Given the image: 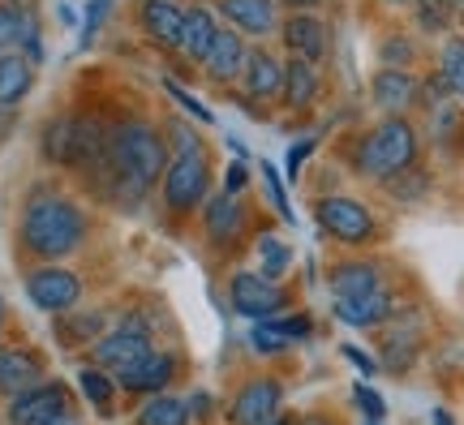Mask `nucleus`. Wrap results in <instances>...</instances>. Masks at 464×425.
Masks as SVG:
<instances>
[{"label": "nucleus", "instance_id": "nucleus-12", "mask_svg": "<svg viewBox=\"0 0 464 425\" xmlns=\"http://www.w3.org/2000/svg\"><path fill=\"white\" fill-rule=\"evenodd\" d=\"M116 378V387H125V391L133 395H164L168 382L177 378V357H168V353H150V357H142L138 365H130V370H121Z\"/></svg>", "mask_w": 464, "mask_h": 425}, {"label": "nucleus", "instance_id": "nucleus-46", "mask_svg": "<svg viewBox=\"0 0 464 425\" xmlns=\"http://www.w3.org/2000/svg\"><path fill=\"white\" fill-rule=\"evenodd\" d=\"M207 412H211V395L194 391V395H189V417H207Z\"/></svg>", "mask_w": 464, "mask_h": 425}, {"label": "nucleus", "instance_id": "nucleus-6", "mask_svg": "<svg viewBox=\"0 0 464 425\" xmlns=\"http://www.w3.org/2000/svg\"><path fill=\"white\" fill-rule=\"evenodd\" d=\"M228 296H232V310L241 318H249V323H271L288 305V293L280 284H271L266 275H258V271H237L228 284Z\"/></svg>", "mask_w": 464, "mask_h": 425}, {"label": "nucleus", "instance_id": "nucleus-29", "mask_svg": "<svg viewBox=\"0 0 464 425\" xmlns=\"http://www.w3.org/2000/svg\"><path fill=\"white\" fill-rule=\"evenodd\" d=\"M258 262H263V271H258V275H266L271 284H280L284 271L293 266V249L284 246L280 237H271V232H263V237H258Z\"/></svg>", "mask_w": 464, "mask_h": 425}, {"label": "nucleus", "instance_id": "nucleus-42", "mask_svg": "<svg viewBox=\"0 0 464 425\" xmlns=\"http://www.w3.org/2000/svg\"><path fill=\"white\" fill-rule=\"evenodd\" d=\"M168 95L177 99V103H181L185 112L194 116V121H202V125H211V112H207V108H202L198 99H189V95H185V91H181V86H177V82H168Z\"/></svg>", "mask_w": 464, "mask_h": 425}, {"label": "nucleus", "instance_id": "nucleus-17", "mask_svg": "<svg viewBox=\"0 0 464 425\" xmlns=\"http://www.w3.org/2000/svg\"><path fill=\"white\" fill-rule=\"evenodd\" d=\"M138 22L142 31L164 43V48H181V31H185V9L172 5V0H142L138 5Z\"/></svg>", "mask_w": 464, "mask_h": 425}, {"label": "nucleus", "instance_id": "nucleus-15", "mask_svg": "<svg viewBox=\"0 0 464 425\" xmlns=\"http://www.w3.org/2000/svg\"><path fill=\"white\" fill-rule=\"evenodd\" d=\"M44 382V361L31 348H0V395H22Z\"/></svg>", "mask_w": 464, "mask_h": 425}, {"label": "nucleus", "instance_id": "nucleus-31", "mask_svg": "<svg viewBox=\"0 0 464 425\" xmlns=\"http://www.w3.org/2000/svg\"><path fill=\"white\" fill-rule=\"evenodd\" d=\"M439 73L451 86V95L464 99V39H448L439 52Z\"/></svg>", "mask_w": 464, "mask_h": 425}, {"label": "nucleus", "instance_id": "nucleus-34", "mask_svg": "<svg viewBox=\"0 0 464 425\" xmlns=\"http://www.w3.org/2000/svg\"><path fill=\"white\" fill-rule=\"evenodd\" d=\"M426 189H430V177H426V172H417V164L409 168V172H400V177L387 180V194L396 198V202H417Z\"/></svg>", "mask_w": 464, "mask_h": 425}, {"label": "nucleus", "instance_id": "nucleus-25", "mask_svg": "<svg viewBox=\"0 0 464 425\" xmlns=\"http://www.w3.org/2000/svg\"><path fill=\"white\" fill-rule=\"evenodd\" d=\"M417 348H421V335L409 331L404 323H396V327H387V335H382V365L392 374H404L417 361Z\"/></svg>", "mask_w": 464, "mask_h": 425}, {"label": "nucleus", "instance_id": "nucleus-23", "mask_svg": "<svg viewBox=\"0 0 464 425\" xmlns=\"http://www.w3.org/2000/svg\"><path fill=\"white\" fill-rule=\"evenodd\" d=\"M246 91H249V99H280L284 95V65L266 48L249 52V61H246Z\"/></svg>", "mask_w": 464, "mask_h": 425}, {"label": "nucleus", "instance_id": "nucleus-37", "mask_svg": "<svg viewBox=\"0 0 464 425\" xmlns=\"http://www.w3.org/2000/svg\"><path fill=\"white\" fill-rule=\"evenodd\" d=\"M353 400H357V409H362L370 421H382V417H387V404H382V395L374 391V387L357 382V387H353Z\"/></svg>", "mask_w": 464, "mask_h": 425}, {"label": "nucleus", "instance_id": "nucleus-19", "mask_svg": "<svg viewBox=\"0 0 464 425\" xmlns=\"http://www.w3.org/2000/svg\"><path fill=\"white\" fill-rule=\"evenodd\" d=\"M382 288V271L379 262L370 258H353V262H340L332 271V296L335 301H348V296H370Z\"/></svg>", "mask_w": 464, "mask_h": 425}, {"label": "nucleus", "instance_id": "nucleus-7", "mask_svg": "<svg viewBox=\"0 0 464 425\" xmlns=\"http://www.w3.org/2000/svg\"><path fill=\"white\" fill-rule=\"evenodd\" d=\"M26 296H31L34 310L44 314H69L78 310V301H82V279L73 275L69 266H39L26 275Z\"/></svg>", "mask_w": 464, "mask_h": 425}, {"label": "nucleus", "instance_id": "nucleus-35", "mask_svg": "<svg viewBox=\"0 0 464 425\" xmlns=\"http://www.w3.org/2000/svg\"><path fill=\"white\" fill-rule=\"evenodd\" d=\"M249 343H254V353H263V357H276V353H288L293 343L280 335L276 323H254L249 327Z\"/></svg>", "mask_w": 464, "mask_h": 425}, {"label": "nucleus", "instance_id": "nucleus-53", "mask_svg": "<svg viewBox=\"0 0 464 425\" xmlns=\"http://www.w3.org/2000/svg\"><path fill=\"white\" fill-rule=\"evenodd\" d=\"M0 327H5V296H0Z\"/></svg>", "mask_w": 464, "mask_h": 425}, {"label": "nucleus", "instance_id": "nucleus-57", "mask_svg": "<svg viewBox=\"0 0 464 425\" xmlns=\"http://www.w3.org/2000/svg\"><path fill=\"white\" fill-rule=\"evenodd\" d=\"M392 5H400V0H392Z\"/></svg>", "mask_w": 464, "mask_h": 425}, {"label": "nucleus", "instance_id": "nucleus-24", "mask_svg": "<svg viewBox=\"0 0 464 425\" xmlns=\"http://www.w3.org/2000/svg\"><path fill=\"white\" fill-rule=\"evenodd\" d=\"M34 86V65L22 52H0V108H17L31 95Z\"/></svg>", "mask_w": 464, "mask_h": 425}, {"label": "nucleus", "instance_id": "nucleus-43", "mask_svg": "<svg viewBox=\"0 0 464 425\" xmlns=\"http://www.w3.org/2000/svg\"><path fill=\"white\" fill-rule=\"evenodd\" d=\"M310 150H314V138H301V142H293V147H288V172H293V177H297L301 164L310 159Z\"/></svg>", "mask_w": 464, "mask_h": 425}, {"label": "nucleus", "instance_id": "nucleus-14", "mask_svg": "<svg viewBox=\"0 0 464 425\" xmlns=\"http://www.w3.org/2000/svg\"><path fill=\"white\" fill-rule=\"evenodd\" d=\"M332 310L340 323H348V327H387V323L396 318V296L387 293V288H379V293H370V296L335 301Z\"/></svg>", "mask_w": 464, "mask_h": 425}, {"label": "nucleus", "instance_id": "nucleus-5", "mask_svg": "<svg viewBox=\"0 0 464 425\" xmlns=\"http://www.w3.org/2000/svg\"><path fill=\"white\" fill-rule=\"evenodd\" d=\"M207 150L198 155H172V164L164 172V207L172 215H194L207 202Z\"/></svg>", "mask_w": 464, "mask_h": 425}, {"label": "nucleus", "instance_id": "nucleus-51", "mask_svg": "<svg viewBox=\"0 0 464 425\" xmlns=\"http://www.w3.org/2000/svg\"><path fill=\"white\" fill-rule=\"evenodd\" d=\"M301 425H332V421H327L323 412H314V417H305V421H301Z\"/></svg>", "mask_w": 464, "mask_h": 425}, {"label": "nucleus", "instance_id": "nucleus-47", "mask_svg": "<svg viewBox=\"0 0 464 425\" xmlns=\"http://www.w3.org/2000/svg\"><path fill=\"white\" fill-rule=\"evenodd\" d=\"M284 5H288V9H297V14H310L318 0H284Z\"/></svg>", "mask_w": 464, "mask_h": 425}, {"label": "nucleus", "instance_id": "nucleus-13", "mask_svg": "<svg viewBox=\"0 0 464 425\" xmlns=\"http://www.w3.org/2000/svg\"><path fill=\"white\" fill-rule=\"evenodd\" d=\"M284 48L293 52V61L318 65L327 56V26L314 14H293L284 22Z\"/></svg>", "mask_w": 464, "mask_h": 425}, {"label": "nucleus", "instance_id": "nucleus-11", "mask_svg": "<svg viewBox=\"0 0 464 425\" xmlns=\"http://www.w3.org/2000/svg\"><path fill=\"white\" fill-rule=\"evenodd\" d=\"M246 228V202L241 194H216L207 198V211H202V232L211 246H232Z\"/></svg>", "mask_w": 464, "mask_h": 425}, {"label": "nucleus", "instance_id": "nucleus-28", "mask_svg": "<svg viewBox=\"0 0 464 425\" xmlns=\"http://www.w3.org/2000/svg\"><path fill=\"white\" fill-rule=\"evenodd\" d=\"M78 387H82V395L95 404L100 412H112V400H116V378L108 374V370H100V365H82L78 370Z\"/></svg>", "mask_w": 464, "mask_h": 425}, {"label": "nucleus", "instance_id": "nucleus-2", "mask_svg": "<svg viewBox=\"0 0 464 425\" xmlns=\"http://www.w3.org/2000/svg\"><path fill=\"white\" fill-rule=\"evenodd\" d=\"M22 249L39 262H61L86 241V215L73 198L56 189H34L22 207Z\"/></svg>", "mask_w": 464, "mask_h": 425}, {"label": "nucleus", "instance_id": "nucleus-32", "mask_svg": "<svg viewBox=\"0 0 464 425\" xmlns=\"http://www.w3.org/2000/svg\"><path fill=\"white\" fill-rule=\"evenodd\" d=\"M31 26H34L31 14H17V9H9V5H0V52L22 48V39L31 34Z\"/></svg>", "mask_w": 464, "mask_h": 425}, {"label": "nucleus", "instance_id": "nucleus-20", "mask_svg": "<svg viewBox=\"0 0 464 425\" xmlns=\"http://www.w3.org/2000/svg\"><path fill=\"white\" fill-rule=\"evenodd\" d=\"M39 150L56 168H78V116H52L44 125Z\"/></svg>", "mask_w": 464, "mask_h": 425}, {"label": "nucleus", "instance_id": "nucleus-44", "mask_svg": "<svg viewBox=\"0 0 464 425\" xmlns=\"http://www.w3.org/2000/svg\"><path fill=\"white\" fill-rule=\"evenodd\" d=\"M344 361H353V365H357L362 374H379V361L370 357V353H362L357 343H344Z\"/></svg>", "mask_w": 464, "mask_h": 425}, {"label": "nucleus", "instance_id": "nucleus-10", "mask_svg": "<svg viewBox=\"0 0 464 425\" xmlns=\"http://www.w3.org/2000/svg\"><path fill=\"white\" fill-rule=\"evenodd\" d=\"M91 353H95V365L108 370V374H121V370H130L138 365L142 357H150L155 348H150V335H138V331H108L100 340L91 343Z\"/></svg>", "mask_w": 464, "mask_h": 425}, {"label": "nucleus", "instance_id": "nucleus-21", "mask_svg": "<svg viewBox=\"0 0 464 425\" xmlns=\"http://www.w3.org/2000/svg\"><path fill=\"white\" fill-rule=\"evenodd\" d=\"M370 91H374V103L392 116H400L417 99V82H413L409 69H379L374 82H370Z\"/></svg>", "mask_w": 464, "mask_h": 425}, {"label": "nucleus", "instance_id": "nucleus-41", "mask_svg": "<svg viewBox=\"0 0 464 425\" xmlns=\"http://www.w3.org/2000/svg\"><path fill=\"white\" fill-rule=\"evenodd\" d=\"M172 130H168V138H172V147H177V155H198L202 142H198V133L189 130V125H181V121H168Z\"/></svg>", "mask_w": 464, "mask_h": 425}, {"label": "nucleus", "instance_id": "nucleus-50", "mask_svg": "<svg viewBox=\"0 0 464 425\" xmlns=\"http://www.w3.org/2000/svg\"><path fill=\"white\" fill-rule=\"evenodd\" d=\"M434 425H456V421H451L448 409H434Z\"/></svg>", "mask_w": 464, "mask_h": 425}, {"label": "nucleus", "instance_id": "nucleus-3", "mask_svg": "<svg viewBox=\"0 0 464 425\" xmlns=\"http://www.w3.org/2000/svg\"><path fill=\"white\" fill-rule=\"evenodd\" d=\"M417 164V133L404 116H387L382 125L365 133L357 142V155H353V168L362 172L365 180H387L409 172Z\"/></svg>", "mask_w": 464, "mask_h": 425}, {"label": "nucleus", "instance_id": "nucleus-1", "mask_svg": "<svg viewBox=\"0 0 464 425\" xmlns=\"http://www.w3.org/2000/svg\"><path fill=\"white\" fill-rule=\"evenodd\" d=\"M168 164H172L168 138L150 121H116L108 130V164L100 185L125 207H138L142 194L168 172Z\"/></svg>", "mask_w": 464, "mask_h": 425}, {"label": "nucleus", "instance_id": "nucleus-27", "mask_svg": "<svg viewBox=\"0 0 464 425\" xmlns=\"http://www.w3.org/2000/svg\"><path fill=\"white\" fill-rule=\"evenodd\" d=\"M138 425H189V404L172 391L155 395L138 409Z\"/></svg>", "mask_w": 464, "mask_h": 425}, {"label": "nucleus", "instance_id": "nucleus-48", "mask_svg": "<svg viewBox=\"0 0 464 425\" xmlns=\"http://www.w3.org/2000/svg\"><path fill=\"white\" fill-rule=\"evenodd\" d=\"M9 125H14V108H0V138L9 133Z\"/></svg>", "mask_w": 464, "mask_h": 425}, {"label": "nucleus", "instance_id": "nucleus-54", "mask_svg": "<svg viewBox=\"0 0 464 425\" xmlns=\"http://www.w3.org/2000/svg\"><path fill=\"white\" fill-rule=\"evenodd\" d=\"M56 425H78V421H69V417H65V421H56Z\"/></svg>", "mask_w": 464, "mask_h": 425}, {"label": "nucleus", "instance_id": "nucleus-33", "mask_svg": "<svg viewBox=\"0 0 464 425\" xmlns=\"http://www.w3.org/2000/svg\"><path fill=\"white\" fill-rule=\"evenodd\" d=\"M413 56H417V48H413V39H409V34H387V39L379 43L382 69H409L413 65Z\"/></svg>", "mask_w": 464, "mask_h": 425}, {"label": "nucleus", "instance_id": "nucleus-16", "mask_svg": "<svg viewBox=\"0 0 464 425\" xmlns=\"http://www.w3.org/2000/svg\"><path fill=\"white\" fill-rule=\"evenodd\" d=\"M246 61H249L246 39L232 31V26H224V31L216 34L211 52H207L202 69H207V78H216V82H237V78H241V69H246Z\"/></svg>", "mask_w": 464, "mask_h": 425}, {"label": "nucleus", "instance_id": "nucleus-56", "mask_svg": "<svg viewBox=\"0 0 464 425\" xmlns=\"http://www.w3.org/2000/svg\"><path fill=\"white\" fill-rule=\"evenodd\" d=\"M451 5H464V0H451Z\"/></svg>", "mask_w": 464, "mask_h": 425}, {"label": "nucleus", "instance_id": "nucleus-45", "mask_svg": "<svg viewBox=\"0 0 464 425\" xmlns=\"http://www.w3.org/2000/svg\"><path fill=\"white\" fill-rule=\"evenodd\" d=\"M246 189V164L237 159V164L228 168V177H224V194H241Z\"/></svg>", "mask_w": 464, "mask_h": 425}, {"label": "nucleus", "instance_id": "nucleus-39", "mask_svg": "<svg viewBox=\"0 0 464 425\" xmlns=\"http://www.w3.org/2000/svg\"><path fill=\"white\" fill-rule=\"evenodd\" d=\"M116 0H91L86 5V31H82V48H91L95 43V34H100L103 26V17H108V9H112Z\"/></svg>", "mask_w": 464, "mask_h": 425}, {"label": "nucleus", "instance_id": "nucleus-18", "mask_svg": "<svg viewBox=\"0 0 464 425\" xmlns=\"http://www.w3.org/2000/svg\"><path fill=\"white\" fill-rule=\"evenodd\" d=\"M219 14L224 22H232L237 34L263 39L276 31V0H219Z\"/></svg>", "mask_w": 464, "mask_h": 425}, {"label": "nucleus", "instance_id": "nucleus-52", "mask_svg": "<svg viewBox=\"0 0 464 425\" xmlns=\"http://www.w3.org/2000/svg\"><path fill=\"white\" fill-rule=\"evenodd\" d=\"M266 425H293V421H288V417H276V421H266Z\"/></svg>", "mask_w": 464, "mask_h": 425}, {"label": "nucleus", "instance_id": "nucleus-30", "mask_svg": "<svg viewBox=\"0 0 464 425\" xmlns=\"http://www.w3.org/2000/svg\"><path fill=\"white\" fill-rule=\"evenodd\" d=\"M95 331H103V314H61V327H56V335L65 343H95Z\"/></svg>", "mask_w": 464, "mask_h": 425}, {"label": "nucleus", "instance_id": "nucleus-38", "mask_svg": "<svg viewBox=\"0 0 464 425\" xmlns=\"http://www.w3.org/2000/svg\"><path fill=\"white\" fill-rule=\"evenodd\" d=\"M271 323H276V327H280V335L288 343H297V340H305V335H310V331H314V323H310V318H305V314H280V318H271Z\"/></svg>", "mask_w": 464, "mask_h": 425}, {"label": "nucleus", "instance_id": "nucleus-22", "mask_svg": "<svg viewBox=\"0 0 464 425\" xmlns=\"http://www.w3.org/2000/svg\"><path fill=\"white\" fill-rule=\"evenodd\" d=\"M224 31L216 22V14L211 9H202V5H194V9H185V31H181V52L194 61V65H202L207 61V52H211V43H216V34Z\"/></svg>", "mask_w": 464, "mask_h": 425}, {"label": "nucleus", "instance_id": "nucleus-49", "mask_svg": "<svg viewBox=\"0 0 464 425\" xmlns=\"http://www.w3.org/2000/svg\"><path fill=\"white\" fill-rule=\"evenodd\" d=\"M0 5H9V9H17V14H31L34 0H0Z\"/></svg>", "mask_w": 464, "mask_h": 425}, {"label": "nucleus", "instance_id": "nucleus-26", "mask_svg": "<svg viewBox=\"0 0 464 425\" xmlns=\"http://www.w3.org/2000/svg\"><path fill=\"white\" fill-rule=\"evenodd\" d=\"M318 99V73L305 61H288L284 65V103L288 108H310Z\"/></svg>", "mask_w": 464, "mask_h": 425}, {"label": "nucleus", "instance_id": "nucleus-9", "mask_svg": "<svg viewBox=\"0 0 464 425\" xmlns=\"http://www.w3.org/2000/svg\"><path fill=\"white\" fill-rule=\"evenodd\" d=\"M280 404H284V387L276 378H249L246 387L237 391L232 400V425H266L280 417Z\"/></svg>", "mask_w": 464, "mask_h": 425}, {"label": "nucleus", "instance_id": "nucleus-36", "mask_svg": "<svg viewBox=\"0 0 464 425\" xmlns=\"http://www.w3.org/2000/svg\"><path fill=\"white\" fill-rule=\"evenodd\" d=\"M413 9H417V26L421 31H448L451 26V14H448V0H413Z\"/></svg>", "mask_w": 464, "mask_h": 425}, {"label": "nucleus", "instance_id": "nucleus-55", "mask_svg": "<svg viewBox=\"0 0 464 425\" xmlns=\"http://www.w3.org/2000/svg\"><path fill=\"white\" fill-rule=\"evenodd\" d=\"M365 425H382V421H365Z\"/></svg>", "mask_w": 464, "mask_h": 425}, {"label": "nucleus", "instance_id": "nucleus-4", "mask_svg": "<svg viewBox=\"0 0 464 425\" xmlns=\"http://www.w3.org/2000/svg\"><path fill=\"white\" fill-rule=\"evenodd\" d=\"M318 228L335 237L340 246H370L374 237H379V224H374V215L365 211L357 198H344V194H332V198H318Z\"/></svg>", "mask_w": 464, "mask_h": 425}, {"label": "nucleus", "instance_id": "nucleus-40", "mask_svg": "<svg viewBox=\"0 0 464 425\" xmlns=\"http://www.w3.org/2000/svg\"><path fill=\"white\" fill-rule=\"evenodd\" d=\"M263 180H266V194H271V202H276V211H280L284 219H293V207H288V194H284L276 164H263Z\"/></svg>", "mask_w": 464, "mask_h": 425}, {"label": "nucleus", "instance_id": "nucleus-8", "mask_svg": "<svg viewBox=\"0 0 464 425\" xmlns=\"http://www.w3.org/2000/svg\"><path fill=\"white\" fill-rule=\"evenodd\" d=\"M69 417V391L61 382H39L31 391L9 400L5 425H56Z\"/></svg>", "mask_w": 464, "mask_h": 425}]
</instances>
